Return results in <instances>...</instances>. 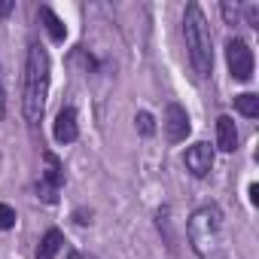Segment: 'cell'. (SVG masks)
<instances>
[{"mask_svg": "<svg viewBox=\"0 0 259 259\" xmlns=\"http://www.w3.org/2000/svg\"><path fill=\"white\" fill-rule=\"evenodd\" d=\"M186 235L198 259H229V226L220 204H204L192 210Z\"/></svg>", "mask_w": 259, "mask_h": 259, "instance_id": "cell-1", "label": "cell"}, {"mask_svg": "<svg viewBox=\"0 0 259 259\" xmlns=\"http://www.w3.org/2000/svg\"><path fill=\"white\" fill-rule=\"evenodd\" d=\"M7 116V98H4V85H0V119Z\"/></svg>", "mask_w": 259, "mask_h": 259, "instance_id": "cell-19", "label": "cell"}, {"mask_svg": "<svg viewBox=\"0 0 259 259\" xmlns=\"http://www.w3.org/2000/svg\"><path fill=\"white\" fill-rule=\"evenodd\" d=\"M67 259H95L92 253H79V250H70V256Z\"/></svg>", "mask_w": 259, "mask_h": 259, "instance_id": "cell-18", "label": "cell"}, {"mask_svg": "<svg viewBox=\"0 0 259 259\" xmlns=\"http://www.w3.org/2000/svg\"><path fill=\"white\" fill-rule=\"evenodd\" d=\"M250 201H253V204H259V186H256V183L250 186Z\"/></svg>", "mask_w": 259, "mask_h": 259, "instance_id": "cell-20", "label": "cell"}, {"mask_svg": "<svg viewBox=\"0 0 259 259\" xmlns=\"http://www.w3.org/2000/svg\"><path fill=\"white\" fill-rule=\"evenodd\" d=\"M223 19H226V25H241L244 22V7L241 4H232V0H223Z\"/></svg>", "mask_w": 259, "mask_h": 259, "instance_id": "cell-13", "label": "cell"}, {"mask_svg": "<svg viewBox=\"0 0 259 259\" xmlns=\"http://www.w3.org/2000/svg\"><path fill=\"white\" fill-rule=\"evenodd\" d=\"M52 135L58 144H73L76 135H79V125H76V113L70 107H64L58 116H55V125H52Z\"/></svg>", "mask_w": 259, "mask_h": 259, "instance_id": "cell-8", "label": "cell"}, {"mask_svg": "<svg viewBox=\"0 0 259 259\" xmlns=\"http://www.w3.org/2000/svg\"><path fill=\"white\" fill-rule=\"evenodd\" d=\"M244 16H247V25H253V28H259V7H256V4H250V7H244Z\"/></svg>", "mask_w": 259, "mask_h": 259, "instance_id": "cell-16", "label": "cell"}, {"mask_svg": "<svg viewBox=\"0 0 259 259\" xmlns=\"http://www.w3.org/2000/svg\"><path fill=\"white\" fill-rule=\"evenodd\" d=\"M49 52L34 43L28 49V61H25V89H22V113L31 125H37L43 119L46 110V98H49Z\"/></svg>", "mask_w": 259, "mask_h": 259, "instance_id": "cell-2", "label": "cell"}, {"mask_svg": "<svg viewBox=\"0 0 259 259\" xmlns=\"http://www.w3.org/2000/svg\"><path fill=\"white\" fill-rule=\"evenodd\" d=\"M138 128H141V135H153V132H156L153 116H150V113H138Z\"/></svg>", "mask_w": 259, "mask_h": 259, "instance_id": "cell-15", "label": "cell"}, {"mask_svg": "<svg viewBox=\"0 0 259 259\" xmlns=\"http://www.w3.org/2000/svg\"><path fill=\"white\" fill-rule=\"evenodd\" d=\"M61 247H64V235H61L58 229H49V232L40 238V247H37V259H55Z\"/></svg>", "mask_w": 259, "mask_h": 259, "instance_id": "cell-10", "label": "cell"}, {"mask_svg": "<svg viewBox=\"0 0 259 259\" xmlns=\"http://www.w3.org/2000/svg\"><path fill=\"white\" fill-rule=\"evenodd\" d=\"M183 37H186V49H189V61H192L195 73L210 76V70H213V37H210V25H207L198 4H189L183 13Z\"/></svg>", "mask_w": 259, "mask_h": 259, "instance_id": "cell-3", "label": "cell"}, {"mask_svg": "<svg viewBox=\"0 0 259 259\" xmlns=\"http://www.w3.org/2000/svg\"><path fill=\"white\" fill-rule=\"evenodd\" d=\"M16 10V4H13V0H0V19H4V16H10Z\"/></svg>", "mask_w": 259, "mask_h": 259, "instance_id": "cell-17", "label": "cell"}, {"mask_svg": "<svg viewBox=\"0 0 259 259\" xmlns=\"http://www.w3.org/2000/svg\"><path fill=\"white\" fill-rule=\"evenodd\" d=\"M183 162H186V171H189L192 177H207L210 168H213V147L204 144V141H198V144H192V147L186 150Z\"/></svg>", "mask_w": 259, "mask_h": 259, "instance_id": "cell-5", "label": "cell"}, {"mask_svg": "<svg viewBox=\"0 0 259 259\" xmlns=\"http://www.w3.org/2000/svg\"><path fill=\"white\" fill-rule=\"evenodd\" d=\"M40 19L46 22V31H49V37H52V40H64L67 28H64V22H61V19H58L49 7H43V10H40Z\"/></svg>", "mask_w": 259, "mask_h": 259, "instance_id": "cell-12", "label": "cell"}, {"mask_svg": "<svg viewBox=\"0 0 259 259\" xmlns=\"http://www.w3.org/2000/svg\"><path fill=\"white\" fill-rule=\"evenodd\" d=\"M43 162H46V171H43L40 192H43L46 201H55V192H58L61 183H64V168H61V162H58L52 153H43Z\"/></svg>", "mask_w": 259, "mask_h": 259, "instance_id": "cell-7", "label": "cell"}, {"mask_svg": "<svg viewBox=\"0 0 259 259\" xmlns=\"http://www.w3.org/2000/svg\"><path fill=\"white\" fill-rule=\"evenodd\" d=\"M226 64H229V73L238 82H250L253 79V49L244 40L232 37L226 43Z\"/></svg>", "mask_w": 259, "mask_h": 259, "instance_id": "cell-4", "label": "cell"}, {"mask_svg": "<svg viewBox=\"0 0 259 259\" xmlns=\"http://www.w3.org/2000/svg\"><path fill=\"white\" fill-rule=\"evenodd\" d=\"M162 125H165V135H168V141H171V144H180V141H186L189 128H192V125H189V116H186V110H183L180 104H174V101L165 107V122H162Z\"/></svg>", "mask_w": 259, "mask_h": 259, "instance_id": "cell-6", "label": "cell"}, {"mask_svg": "<svg viewBox=\"0 0 259 259\" xmlns=\"http://www.w3.org/2000/svg\"><path fill=\"white\" fill-rule=\"evenodd\" d=\"M217 147L223 153H235L238 150V125L232 116H220L217 119Z\"/></svg>", "mask_w": 259, "mask_h": 259, "instance_id": "cell-9", "label": "cell"}, {"mask_svg": "<svg viewBox=\"0 0 259 259\" xmlns=\"http://www.w3.org/2000/svg\"><path fill=\"white\" fill-rule=\"evenodd\" d=\"M235 110H238L241 116H247V119H256V116H259V95H253V92L238 95V98H235Z\"/></svg>", "mask_w": 259, "mask_h": 259, "instance_id": "cell-11", "label": "cell"}, {"mask_svg": "<svg viewBox=\"0 0 259 259\" xmlns=\"http://www.w3.org/2000/svg\"><path fill=\"white\" fill-rule=\"evenodd\" d=\"M16 226V210L10 204H0V229H13Z\"/></svg>", "mask_w": 259, "mask_h": 259, "instance_id": "cell-14", "label": "cell"}]
</instances>
